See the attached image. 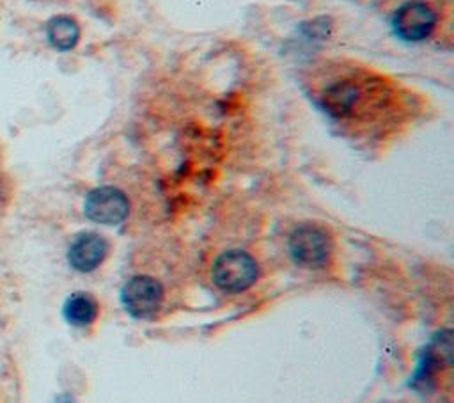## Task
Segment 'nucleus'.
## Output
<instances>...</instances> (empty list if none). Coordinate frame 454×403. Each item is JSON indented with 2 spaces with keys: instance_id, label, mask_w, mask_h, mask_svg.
<instances>
[{
  "instance_id": "nucleus-9",
  "label": "nucleus",
  "mask_w": 454,
  "mask_h": 403,
  "mask_svg": "<svg viewBox=\"0 0 454 403\" xmlns=\"http://www.w3.org/2000/svg\"><path fill=\"white\" fill-rule=\"evenodd\" d=\"M356 99V87L349 82H335L325 89L321 96L323 108L332 115H344Z\"/></svg>"
},
{
  "instance_id": "nucleus-5",
  "label": "nucleus",
  "mask_w": 454,
  "mask_h": 403,
  "mask_svg": "<svg viewBox=\"0 0 454 403\" xmlns=\"http://www.w3.org/2000/svg\"><path fill=\"white\" fill-rule=\"evenodd\" d=\"M436 23L434 11L419 0H411L403 4L392 18L394 34L408 43H417L426 39Z\"/></svg>"
},
{
  "instance_id": "nucleus-6",
  "label": "nucleus",
  "mask_w": 454,
  "mask_h": 403,
  "mask_svg": "<svg viewBox=\"0 0 454 403\" xmlns=\"http://www.w3.org/2000/svg\"><path fill=\"white\" fill-rule=\"evenodd\" d=\"M108 252V243L98 233H80L67 249V261L76 272L96 270Z\"/></svg>"
},
{
  "instance_id": "nucleus-2",
  "label": "nucleus",
  "mask_w": 454,
  "mask_h": 403,
  "mask_svg": "<svg viewBox=\"0 0 454 403\" xmlns=\"http://www.w3.org/2000/svg\"><path fill=\"white\" fill-rule=\"evenodd\" d=\"M287 247L291 257L298 265L317 268L326 263L332 245L325 229L312 224H301L289 234Z\"/></svg>"
},
{
  "instance_id": "nucleus-3",
  "label": "nucleus",
  "mask_w": 454,
  "mask_h": 403,
  "mask_svg": "<svg viewBox=\"0 0 454 403\" xmlns=\"http://www.w3.org/2000/svg\"><path fill=\"white\" fill-rule=\"evenodd\" d=\"M163 300L161 284L149 275H135L128 279L121 289V302L133 318L153 316Z\"/></svg>"
},
{
  "instance_id": "nucleus-10",
  "label": "nucleus",
  "mask_w": 454,
  "mask_h": 403,
  "mask_svg": "<svg viewBox=\"0 0 454 403\" xmlns=\"http://www.w3.org/2000/svg\"><path fill=\"white\" fill-rule=\"evenodd\" d=\"M5 199V185H4V179L0 178V201Z\"/></svg>"
},
{
  "instance_id": "nucleus-1",
  "label": "nucleus",
  "mask_w": 454,
  "mask_h": 403,
  "mask_svg": "<svg viewBox=\"0 0 454 403\" xmlns=\"http://www.w3.org/2000/svg\"><path fill=\"white\" fill-rule=\"evenodd\" d=\"M211 277L220 289L239 293L255 282L257 265L254 257L243 250H227L215 259Z\"/></svg>"
},
{
  "instance_id": "nucleus-7",
  "label": "nucleus",
  "mask_w": 454,
  "mask_h": 403,
  "mask_svg": "<svg viewBox=\"0 0 454 403\" xmlns=\"http://www.w3.org/2000/svg\"><path fill=\"white\" fill-rule=\"evenodd\" d=\"M62 316L73 327H87L98 318V302L89 293H73L62 305Z\"/></svg>"
},
{
  "instance_id": "nucleus-8",
  "label": "nucleus",
  "mask_w": 454,
  "mask_h": 403,
  "mask_svg": "<svg viewBox=\"0 0 454 403\" xmlns=\"http://www.w3.org/2000/svg\"><path fill=\"white\" fill-rule=\"evenodd\" d=\"M80 37L78 23L69 16H53L46 23V39L48 43L60 51L74 48Z\"/></svg>"
},
{
  "instance_id": "nucleus-4",
  "label": "nucleus",
  "mask_w": 454,
  "mask_h": 403,
  "mask_svg": "<svg viewBox=\"0 0 454 403\" xmlns=\"http://www.w3.org/2000/svg\"><path fill=\"white\" fill-rule=\"evenodd\" d=\"M129 211L128 197L114 186H99L87 194L83 213L89 220L103 225L121 224Z\"/></svg>"
}]
</instances>
